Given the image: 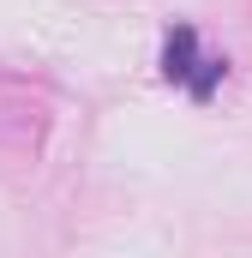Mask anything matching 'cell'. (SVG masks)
I'll use <instances>...</instances> for the list:
<instances>
[{
    "mask_svg": "<svg viewBox=\"0 0 252 258\" xmlns=\"http://www.w3.org/2000/svg\"><path fill=\"white\" fill-rule=\"evenodd\" d=\"M222 72H228V60H198V78H192V96L204 102V96L216 90V78H222Z\"/></svg>",
    "mask_w": 252,
    "mask_h": 258,
    "instance_id": "cell-2",
    "label": "cell"
},
{
    "mask_svg": "<svg viewBox=\"0 0 252 258\" xmlns=\"http://www.w3.org/2000/svg\"><path fill=\"white\" fill-rule=\"evenodd\" d=\"M162 72H168L174 84H192V78H198V30H192V24H174V30H168V42H162Z\"/></svg>",
    "mask_w": 252,
    "mask_h": 258,
    "instance_id": "cell-1",
    "label": "cell"
}]
</instances>
